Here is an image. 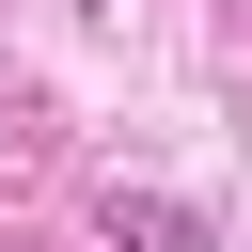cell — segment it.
<instances>
[{
  "label": "cell",
  "mask_w": 252,
  "mask_h": 252,
  "mask_svg": "<svg viewBox=\"0 0 252 252\" xmlns=\"http://www.w3.org/2000/svg\"><path fill=\"white\" fill-rule=\"evenodd\" d=\"M94 220H110V252H205V205H173V189H110Z\"/></svg>",
  "instance_id": "obj_1"
}]
</instances>
